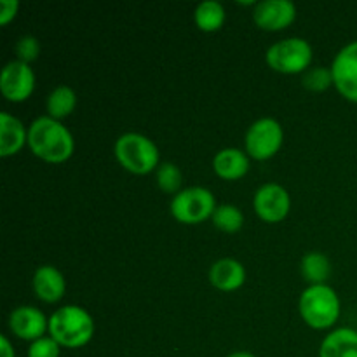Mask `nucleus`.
I'll return each instance as SVG.
<instances>
[{"label": "nucleus", "mask_w": 357, "mask_h": 357, "mask_svg": "<svg viewBox=\"0 0 357 357\" xmlns=\"http://www.w3.org/2000/svg\"><path fill=\"white\" fill-rule=\"evenodd\" d=\"M28 146L38 159L59 164L73 155L75 139L61 121H56L49 115H40L28 128Z\"/></svg>", "instance_id": "obj_1"}, {"label": "nucleus", "mask_w": 357, "mask_h": 357, "mask_svg": "<svg viewBox=\"0 0 357 357\" xmlns=\"http://www.w3.org/2000/svg\"><path fill=\"white\" fill-rule=\"evenodd\" d=\"M94 335V321L86 309L79 305L59 307L49 317V337L61 347L80 349L91 342Z\"/></svg>", "instance_id": "obj_2"}, {"label": "nucleus", "mask_w": 357, "mask_h": 357, "mask_svg": "<svg viewBox=\"0 0 357 357\" xmlns=\"http://www.w3.org/2000/svg\"><path fill=\"white\" fill-rule=\"evenodd\" d=\"M340 298L328 284H310L300 295L298 310L307 326L328 330L340 317Z\"/></svg>", "instance_id": "obj_3"}, {"label": "nucleus", "mask_w": 357, "mask_h": 357, "mask_svg": "<svg viewBox=\"0 0 357 357\" xmlns=\"http://www.w3.org/2000/svg\"><path fill=\"white\" fill-rule=\"evenodd\" d=\"M115 157L126 171L132 174H149L159 167V149L142 132H124L115 139Z\"/></svg>", "instance_id": "obj_4"}, {"label": "nucleus", "mask_w": 357, "mask_h": 357, "mask_svg": "<svg viewBox=\"0 0 357 357\" xmlns=\"http://www.w3.org/2000/svg\"><path fill=\"white\" fill-rule=\"evenodd\" d=\"M216 206V199L213 192L206 187H187L181 188L171 199V215L174 220L185 225H197L211 218Z\"/></svg>", "instance_id": "obj_5"}, {"label": "nucleus", "mask_w": 357, "mask_h": 357, "mask_svg": "<svg viewBox=\"0 0 357 357\" xmlns=\"http://www.w3.org/2000/svg\"><path fill=\"white\" fill-rule=\"evenodd\" d=\"M265 59L275 72L303 73L312 61V45L302 37L282 38L268 47Z\"/></svg>", "instance_id": "obj_6"}, {"label": "nucleus", "mask_w": 357, "mask_h": 357, "mask_svg": "<svg viewBox=\"0 0 357 357\" xmlns=\"http://www.w3.org/2000/svg\"><path fill=\"white\" fill-rule=\"evenodd\" d=\"M284 132L282 126L274 117H261L248 128L244 145L251 159L267 160L281 150Z\"/></svg>", "instance_id": "obj_7"}, {"label": "nucleus", "mask_w": 357, "mask_h": 357, "mask_svg": "<svg viewBox=\"0 0 357 357\" xmlns=\"http://www.w3.org/2000/svg\"><path fill=\"white\" fill-rule=\"evenodd\" d=\"M35 89V73L28 63L13 59L0 72V93L14 103L28 100Z\"/></svg>", "instance_id": "obj_8"}, {"label": "nucleus", "mask_w": 357, "mask_h": 357, "mask_svg": "<svg viewBox=\"0 0 357 357\" xmlns=\"http://www.w3.org/2000/svg\"><path fill=\"white\" fill-rule=\"evenodd\" d=\"M253 208L264 222L278 223L288 216L291 209V197L282 185L265 183L255 192Z\"/></svg>", "instance_id": "obj_9"}, {"label": "nucleus", "mask_w": 357, "mask_h": 357, "mask_svg": "<svg viewBox=\"0 0 357 357\" xmlns=\"http://www.w3.org/2000/svg\"><path fill=\"white\" fill-rule=\"evenodd\" d=\"M330 68L338 93L357 103V40L349 42L337 52Z\"/></svg>", "instance_id": "obj_10"}, {"label": "nucleus", "mask_w": 357, "mask_h": 357, "mask_svg": "<svg viewBox=\"0 0 357 357\" xmlns=\"http://www.w3.org/2000/svg\"><path fill=\"white\" fill-rule=\"evenodd\" d=\"M295 17L296 6L291 0H261L253 9L255 23L268 31L284 30Z\"/></svg>", "instance_id": "obj_11"}, {"label": "nucleus", "mask_w": 357, "mask_h": 357, "mask_svg": "<svg viewBox=\"0 0 357 357\" xmlns=\"http://www.w3.org/2000/svg\"><path fill=\"white\" fill-rule=\"evenodd\" d=\"M9 328L21 340L35 342L45 337V331H49V319L37 307L21 305L9 314Z\"/></svg>", "instance_id": "obj_12"}, {"label": "nucleus", "mask_w": 357, "mask_h": 357, "mask_svg": "<svg viewBox=\"0 0 357 357\" xmlns=\"http://www.w3.org/2000/svg\"><path fill=\"white\" fill-rule=\"evenodd\" d=\"M31 284H33L35 296L47 303L59 302L66 291L65 275L52 265H40L35 271Z\"/></svg>", "instance_id": "obj_13"}, {"label": "nucleus", "mask_w": 357, "mask_h": 357, "mask_svg": "<svg viewBox=\"0 0 357 357\" xmlns=\"http://www.w3.org/2000/svg\"><path fill=\"white\" fill-rule=\"evenodd\" d=\"M209 282L220 291H236L246 282V268L236 258H220L209 268Z\"/></svg>", "instance_id": "obj_14"}, {"label": "nucleus", "mask_w": 357, "mask_h": 357, "mask_svg": "<svg viewBox=\"0 0 357 357\" xmlns=\"http://www.w3.org/2000/svg\"><path fill=\"white\" fill-rule=\"evenodd\" d=\"M213 169L223 180H241L250 171V155L239 149H223L213 157Z\"/></svg>", "instance_id": "obj_15"}, {"label": "nucleus", "mask_w": 357, "mask_h": 357, "mask_svg": "<svg viewBox=\"0 0 357 357\" xmlns=\"http://www.w3.org/2000/svg\"><path fill=\"white\" fill-rule=\"evenodd\" d=\"M28 143V131L23 122L14 115L0 114V155L10 157Z\"/></svg>", "instance_id": "obj_16"}, {"label": "nucleus", "mask_w": 357, "mask_h": 357, "mask_svg": "<svg viewBox=\"0 0 357 357\" xmlns=\"http://www.w3.org/2000/svg\"><path fill=\"white\" fill-rule=\"evenodd\" d=\"M319 357H357V330L337 328L324 337Z\"/></svg>", "instance_id": "obj_17"}, {"label": "nucleus", "mask_w": 357, "mask_h": 357, "mask_svg": "<svg viewBox=\"0 0 357 357\" xmlns=\"http://www.w3.org/2000/svg\"><path fill=\"white\" fill-rule=\"evenodd\" d=\"M300 272L310 284H326L331 275V264L326 255L319 253V251H310V253L303 255L302 261H300Z\"/></svg>", "instance_id": "obj_18"}, {"label": "nucleus", "mask_w": 357, "mask_h": 357, "mask_svg": "<svg viewBox=\"0 0 357 357\" xmlns=\"http://www.w3.org/2000/svg\"><path fill=\"white\" fill-rule=\"evenodd\" d=\"M77 107V94L70 86H58L49 93L47 101H45V108H47L49 117L61 121V119L68 117Z\"/></svg>", "instance_id": "obj_19"}, {"label": "nucleus", "mask_w": 357, "mask_h": 357, "mask_svg": "<svg viewBox=\"0 0 357 357\" xmlns=\"http://www.w3.org/2000/svg\"><path fill=\"white\" fill-rule=\"evenodd\" d=\"M194 21L202 31H216L225 23V7L218 0H204L194 10Z\"/></svg>", "instance_id": "obj_20"}, {"label": "nucleus", "mask_w": 357, "mask_h": 357, "mask_svg": "<svg viewBox=\"0 0 357 357\" xmlns=\"http://www.w3.org/2000/svg\"><path fill=\"white\" fill-rule=\"evenodd\" d=\"M213 223L218 230L227 234H234L243 229L244 215L237 206L234 204H222L215 209L211 216Z\"/></svg>", "instance_id": "obj_21"}, {"label": "nucleus", "mask_w": 357, "mask_h": 357, "mask_svg": "<svg viewBox=\"0 0 357 357\" xmlns=\"http://www.w3.org/2000/svg\"><path fill=\"white\" fill-rule=\"evenodd\" d=\"M181 171L174 162H162L157 167V185L166 194L176 195L181 190Z\"/></svg>", "instance_id": "obj_22"}, {"label": "nucleus", "mask_w": 357, "mask_h": 357, "mask_svg": "<svg viewBox=\"0 0 357 357\" xmlns=\"http://www.w3.org/2000/svg\"><path fill=\"white\" fill-rule=\"evenodd\" d=\"M302 84L305 89L316 91V93L326 91L328 87L333 86V73H331V68H326V66H314L302 73Z\"/></svg>", "instance_id": "obj_23"}, {"label": "nucleus", "mask_w": 357, "mask_h": 357, "mask_svg": "<svg viewBox=\"0 0 357 357\" xmlns=\"http://www.w3.org/2000/svg\"><path fill=\"white\" fill-rule=\"evenodd\" d=\"M14 51H16V56L20 61L30 65L40 54V42H38V38L35 35H23V37L17 38Z\"/></svg>", "instance_id": "obj_24"}, {"label": "nucleus", "mask_w": 357, "mask_h": 357, "mask_svg": "<svg viewBox=\"0 0 357 357\" xmlns=\"http://www.w3.org/2000/svg\"><path fill=\"white\" fill-rule=\"evenodd\" d=\"M61 345L52 337H42L31 342L28 347V357H59Z\"/></svg>", "instance_id": "obj_25"}, {"label": "nucleus", "mask_w": 357, "mask_h": 357, "mask_svg": "<svg viewBox=\"0 0 357 357\" xmlns=\"http://www.w3.org/2000/svg\"><path fill=\"white\" fill-rule=\"evenodd\" d=\"M20 10V0H2L0 2V24H7L16 17Z\"/></svg>", "instance_id": "obj_26"}, {"label": "nucleus", "mask_w": 357, "mask_h": 357, "mask_svg": "<svg viewBox=\"0 0 357 357\" xmlns=\"http://www.w3.org/2000/svg\"><path fill=\"white\" fill-rule=\"evenodd\" d=\"M0 357H16L13 344H10L9 338H7L6 335L0 337Z\"/></svg>", "instance_id": "obj_27"}, {"label": "nucleus", "mask_w": 357, "mask_h": 357, "mask_svg": "<svg viewBox=\"0 0 357 357\" xmlns=\"http://www.w3.org/2000/svg\"><path fill=\"white\" fill-rule=\"evenodd\" d=\"M227 357H257V356L251 354V352L248 351H237V352H232V354H229Z\"/></svg>", "instance_id": "obj_28"}]
</instances>
